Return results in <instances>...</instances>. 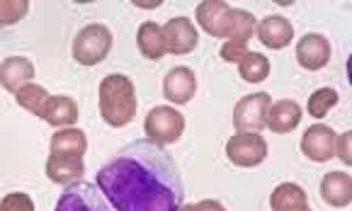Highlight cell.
Segmentation results:
<instances>
[{"label": "cell", "mask_w": 352, "mask_h": 211, "mask_svg": "<svg viewBox=\"0 0 352 211\" xmlns=\"http://www.w3.org/2000/svg\"><path fill=\"white\" fill-rule=\"evenodd\" d=\"M98 187L117 211H180L185 199L175 160L151 139L124 146L98 173Z\"/></svg>", "instance_id": "6da1fadb"}, {"label": "cell", "mask_w": 352, "mask_h": 211, "mask_svg": "<svg viewBox=\"0 0 352 211\" xmlns=\"http://www.w3.org/2000/svg\"><path fill=\"white\" fill-rule=\"evenodd\" d=\"M197 22L212 36H228V41H248L255 34V20L245 10H231L226 3H202Z\"/></svg>", "instance_id": "7a4b0ae2"}, {"label": "cell", "mask_w": 352, "mask_h": 211, "mask_svg": "<svg viewBox=\"0 0 352 211\" xmlns=\"http://www.w3.org/2000/svg\"><path fill=\"white\" fill-rule=\"evenodd\" d=\"M100 114L114 129L126 126L134 119L136 90L129 78L122 73H112L100 82Z\"/></svg>", "instance_id": "3957f363"}, {"label": "cell", "mask_w": 352, "mask_h": 211, "mask_svg": "<svg viewBox=\"0 0 352 211\" xmlns=\"http://www.w3.org/2000/svg\"><path fill=\"white\" fill-rule=\"evenodd\" d=\"M109 49H112V32L104 25L83 27L73 39V58L83 66H95V63L104 61Z\"/></svg>", "instance_id": "277c9868"}, {"label": "cell", "mask_w": 352, "mask_h": 211, "mask_svg": "<svg viewBox=\"0 0 352 211\" xmlns=\"http://www.w3.org/2000/svg\"><path fill=\"white\" fill-rule=\"evenodd\" d=\"M144 129L158 146L175 144L185 131V117L173 107H153L146 117Z\"/></svg>", "instance_id": "5b68a950"}, {"label": "cell", "mask_w": 352, "mask_h": 211, "mask_svg": "<svg viewBox=\"0 0 352 211\" xmlns=\"http://www.w3.org/2000/svg\"><path fill=\"white\" fill-rule=\"evenodd\" d=\"M56 211H112L100 187L90 182H73L58 197Z\"/></svg>", "instance_id": "8992f818"}, {"label": "cell", "mask_w": 352, "mask_h": 211, "mask_svg": "<svg viewBox=\"0 0 352 211\" xmlns=\"http://www.w3.org/2000/svg\"><path fill=\"white\" fill-rule=\"evenodd\" d=\"M226 155L239 168H255L267 155V144H265V139L260 134L241 131V134H236L226 144Z\"/></svg>", "instance_id": "52a82bcc"}, {"label": "cell", "mask_w": 352, "mask_h": 211, "mask_svg": "<svg viewBox=\"0 0 352 211\" xmlns=\"http://www.w3.org/2000/svg\"><path fill=\"white\" fill-rule=\"evenodd\" d=\"M272 104L267 93H255V95H245L236 109H233V124L236 129L248 131V134H258L265 126V117H267V109Z\"/></svg>", "instance_id": "ba28073f"}, {"label": "cell", "mask_w": 352, "mask_h": 211, "mask_svg": "<svg viewBox=\"0 0 352 211\" xmlns=\"http://www.w3.org/2000/svg\"><path fill=\"white\" fill-rule=\"evenodd\" d=\"M338 136L333 134L331 126L326 124H316L306 129L304 139H301V151L309 160H316V163H326L336 155Z\"/></svg>", "instance_id": "9c48e42d"}, {"label": "cell", "mask_w": 352, "mask_h": 211, "mask_svg": "<svg viewBox=\"0 0 352 211\" xmlns=\"http://www.w3.org/2000/svg\"><path fill=\"white\" fill-rule=\"evenodd\" d=\"M163 30V41H166V52L170 54H190L197 49L199 34L187 17H173Z\"/></svg>", "instance_id": "30bf717a"}, {"label": "cell", "mask_w": 352, "mask_h": 211, "mask_svg": "<svg viewBox=\"0 0 352 211\" xmlns=\"http://www.w3.org/2000/svg\"><path fill=\"white\" fill-rule=\"evenodd\" d=\"M296 61L306 71H321L331 61V44L323 34H306L296 44Z\"/></svg>", "instance_id": "8fae6325"}, {"label": "cell", "mask_w": 352, "mask_h": 211, "mask_svg": "<svg viewBox=\"0 0 352 211\" xmlns=\"http://www.w3.org/2000/svg\"><path fill=\"white\" fill-rule=\"evenodd\" d=\"M197 93V78L187 66H175L163 80V95L175 104H187Z\"/></svg>", "instance_id": "7c38bea8"}, {"label": "cell", "mask_w": 352, "mask_h": 211, "mask_svg": "<svg viewBox=\"0 0 352 211\" xmlns=\"http://www.w3.org/2000/svg\"><path fill=\"white\" fill-rule=\"evenodd\" d=\"M255 30H258V39L270 49H285V47H289L292 39H294V27L282 15L265 17Z\"/></svg>", "instance_id": "4fadbf2b"}, {"label": "cell", "mask_w": 352, "mask_h": 211, "mask_svg": "<svg viewBox=\"0 0 352 211\" xmlns=\"http://www.w3.org/2000/svg\"><path fill=\"white\" fill-rule=\"evenodd\" d=\"M83 155H58L52 153L47 163V175L52 182H58V185H68V182H76L78 177H83Z\"/></svg>", "instance_id": "5bb4252c"}, {"label": "cell", "mask_w": 352, "mask_h": 211, "mask_svg": "<svg viewBox=\"0 0 352 211\" xmlns=\"http://www.w3.org/2000/svg\"><path fill=\"white\" fill-rule=\"evenodd\" d=\"M32 78H34V66H32V61L25 56H10L0 66V82H3V88L10 90V93H17L20 88L30 85Z\"/></svg>", "instance_id": "9a60e30c"}, {"label": "cell", "mask_w": 352, "mask_h": 211, "mask_svg": "<svg viewBox=\"0 0 352 211\" xmlns=\"http://www.w3.org/2000/svg\"><path fill=\"white\" fill-rule=\"evenodd\" d=\"M301 122V107L292 100H282V102L270 104L267 117H265V126L275 131V134H289L296 129Z\"/></svg>", "instance_id": "2e32d148"}, {"label": "cell", "mask_w": 352, "mask_h": 211, "mask_svg": "<svg viewBox=\"0 0 352 211\" xmlns=\"http://www.w3.org/2000/svg\"><path fill=\"white\" fill-rule=\"evenodd\" d=\"M321 195L331 206H347L352 201V180L347 173H328L321 182Z\"/></svg>", "instance_id": "e0dca14e"}, {"label": "cell", "mask_w": 352, "mask_h": 211, "mask_svg": "<svg viewBox=\"0 0 352 211\" xmlns=\"http://www.w3.org/2000/svg\"><path fill=\"white\" fill-rule=\"evenodd\" d=\"M39 117L52 126H71L78 122V104L71 98H49Z\"/></svg>", "instance_id": "ac0fdd59"}, {"label": "cell", "mask_w": 352, "mask_h": 211, "mask_svg": "<svg viewBox=\"0 0 352 211\" xmlns=\"http://www.w3.org/2000/svg\"><path fill=\"white\" fill-rule=\"evenodd\" d=\"M136 44H139V52L144 54L151 61H158L166 54V41H163V30L155 22H144L139 27V34H136Z\"/></svg>", "instance_id": "d6986e66"}, {"label": "cell", "mask_w": 352, "mask_h": 211, "mask_svg": "<svg viewBox=\"0 0 352 211\" xmlns=\"http://www.w3.org/2000/svg\"><path fill=\"white\" fill-rule=\"evenodd\" d=\"M88 148V139L80 129H61L52 139V153L58 155H83Z\"/></svg>", "instance_id": "ffe728a7"}, {"label": "cell", "mask_w": 352, "mask_h": 211, "mask_svg": "<svg viewBox=\"0 0 352 211\" xmlns=\"http://www.w3.org/2000/svg\"><path fill=\"white\" fill-rule=\"evenodd\" d=\"M239 71L245 82H263L270 76V61L263 54L245 52L243 58L239 61Z\"/></svg>", "instance_id": "44dd1931"}, {"label": "cell", "mask_w": 352, "mask_h": 211, "mask_svg": "<svg viewBox=\"0 0 352 211\" xmlns=\"http://www.w3.org/2000/svg\"><path fill=\"white\" fill-rule=\"evenodd\" d=\"M15 100H17V104L20 107H25V109H30L32 114H42V109H44V104H47V100H49V93L42 88V85H34V82H30V85H25V88H20L15 93Z\"/></svg>", "instance_id": "7402d4cb"}, {"label": "cell", "mask_w": 352, "mask_h": 211, "mask_svg": "<svg viewBox=\"0 0 352 211\" xmlns=\"http://www.w3.org/2000/svg\"><path fill=\"white\" fill-rule=\"evenodd\" d=\"M304 201H306L304 190H301L299 185H294V182H285V185H280L275 192H272V197H270V204H272V209L275 211L289 209V206L304 204Z\"/></svg>", "instance_id": "603a6c76"}, {"label": "cell", "mask_w": 352, "mask_h": 211, "mask_svg": "<svg viewBox=\"0 0 352 211\" xmlns=\"http://www.w3.org/2000/svg\"><path fill=\"white\" fill-rule=\"evenodd\" d=\"M338 100H340L338 90H333V88L316 90V93L309 98V114H311V117H316V119H323L333 107H336Z\"/></svg>", "instance_id": "cb8c5ba5"}, {"label": "cell", "mask_w": 352, "mask_h": 211, "mask_svg": "<svg viewBox=\"0 0 352 211\" xmlns=\"http://www.w3.org/2000/svg\"><path fill=\"white\" fill-rule=\"evenodd\" d=\"M30 10V3L27 0H3L0 3V27L6 25H15Z\"/></svg>", "instance_id": "d4e9b609"}, {"label": "cell", "mask_w": 352, "mask_h": 211, "mask_svg": "<svg viewBox=\"0 0 352 211\" xmlns=\"http://www.w3.org/2000/svg\"><path fill=\"white\" fill-rule=\"evenodd\" d=\"M0 211H34V204L25 192H12V195L3 197Z\"/></svg>", "instance_id": "484cf974"}, {"label": "cell", "mask_w": 352, "mask_h": 211, "mask_svg": "<svg viewBox=\"0 0 352 211\" xmlns=\"http://www.w3.org/2000/svg\"><path fill=\"white\" fill-rule=\"evenodd\" d=\"M245 54V44L243 41H226L221 49V58L228 63H239Z\"/></svg>", "instance_id": "4316f807"}, {"label": "cell", "mask_w": 352, "mask_h": 211, "mask_svg": "<svg viewBox=\"0 0 352 211\" xmlns=\"http://www.w3.org/2000/svg\"><path fill=\"white\" fill-rule=\"evenodd\" d=\"M336 153L342 158V163H347V165L352 163V155H350V131H347V134H342L340 139H338Z\"/></svg>", "instance_id": "83f0119b"}, {"label": "cell", "mask_w": 352, "mask_h": 211, "mask_svg": "<svg viewBox=\"0 0 352 211\" xmlns=\"http://www.w3.org/2000/svg\"><path fill=\"white\" fill-rule=\"evenodd\" d=\"M197 206V211H223L221 204H217V201H202V204H195Z\"/></svg>", "instance_id": "f1b7e54d"}, {"label": "cell", "mask_w": 352, "mask_h": 211, "mask_svg": "<svg viewBox=\"0 0 352 211\" xmlns=\"http://www.w3.org/2000/svg\"><path fill=\"white\" fill-rule=\"evenodd\" d=\"M282 211H311V209L306 206V201H304V204H294V206H289V209H282Z\"/></svg>", "instance_id": "f546056e"}, {"label": "cell", "mask_w": 352, "mask_h": 211, "mask_svg": "<svg viewBox=\"0 0 352 211\" xmlns=\"http://www.w3.org/2000/svg\"><path fill=\"white\" fill-rule=\"evenodd\" d=\"M136 8H158L161 5V0H158V3H134Z\"/></svg>", "instance_id": "4dcf8cb0"}]
</instances>
